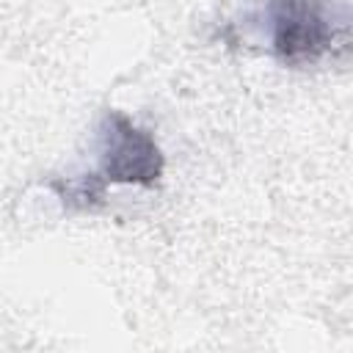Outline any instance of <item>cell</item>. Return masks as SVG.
<instances>
[{
  "instance_id": "cell-1",
  "label": "cell",
  "mask_w": 353,
  "mask_h": 353,
  "mask_svg": "<svg viewBox=\"0 0 353 353\" xmlns=\"http://www.w3.org/2000/svg\"><path fill=\"white\" fill-rule=\"evenodd\" d=\"M163 176V152L149 130L121 110H105L97 127V168L80 176L52 179L50 188L66 210H94L108 185L152 188Z\"/></svg>"
},
{
  "instance_id": "cell-2",
  "label": "cell",
  "mask_w": 353,
  "mask_h": 353,
  "mask_svg": "<svg viewBox=\"0 0 353 353\" xmlns=\"http://www.w3.org/2000/svg\"><path fill=\"white\" fill-rule=\"evenodd\" d=\"M256 22L284 66H317L353 44V0H265Z\"/></svg>"
}]
</instances>
